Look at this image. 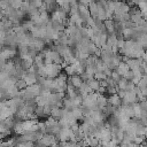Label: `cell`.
Returning <instances> with one entry per match:
<instances>
[{"label": "cell", "instance_id": "obj_4", "mask_svg": "<svg viewBox=\"0 0 147 147\" xmlns=\"http://www.w3.org/2000/svg\"><path fill=\"white\" fill-rule=\"evenodd\" d=\"M109 102H110V105H113V106H117V105H119V95H117V94H113V95L109 98Z\"/></svg>", "mask_w": 147, "mask_h": 147}, {"label": "cell", "instance_id": "obj_3", "mask_svg": "<svg viewBox=\"0 0 147 147\" xmlns=\"http://www.w3.org/2000/svg\"><path fill=\"white\" fill-rule=\"evenodd\" d=\"M15 86H16L18 90H21V91H23V90H25V88L28 87V85H26L25 80H24V79H22V78H18V79L16 80Z\"/></svg>", "mask_w": 147, "mask_h": 147}, {"label": "cell", "instance_id": "obj_1", "mask_svg": "<svg viewBox=\"0 0 147 147\" xmlns=\"http://www.w3.org/2000/svg\"><path fill=\"white\" fill-rule=\"evenodd\" d=\"M83 83H84V82H83V79L80 78V76H77V75L71 76L70 79H69V84H71V85H72L74 87H76V88H79Z\"/></svg>", "mask_w": 147, "mask_h": 147}, {"label": "cell", "instance_id": "obj_2", "mask_svg": "<svg viewBox=\"0 0 147 147\" xmlns=\"http://www.w3.org/2000/svg\"><path fill=\"white\" fill-rule=\"evenodd\" d=\"M87 83V85L92 88V91H99V88H100V82L99 80H96V79H90L88 82H86Z\"/></svg>", "mask_w": 147, "mask_h": 147}]
</instances>
